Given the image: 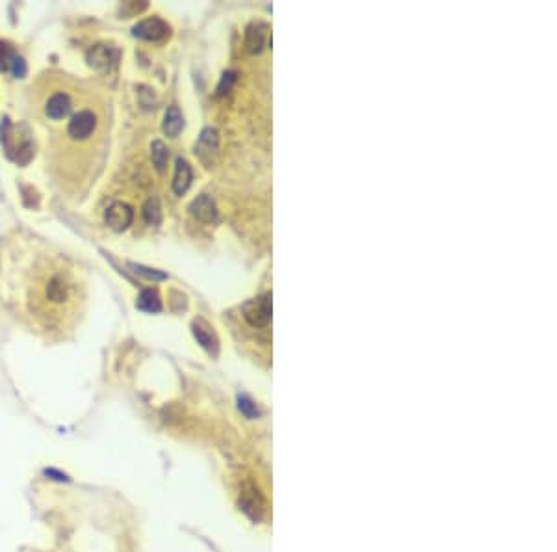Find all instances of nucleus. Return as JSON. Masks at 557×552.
Here are the masks:
<instances>
[{
    "label": "nucleus",
    "mask_w": 557,
    "mask_h": 552,
    "mask_svg": "<svg viewBox=\"0 0 557 552\" xmlns=\"http://www.w3.org/2000/svg\"><path fill=\"white\" fill-rule=\"evenodd\" d=\"M45 476H51L52 480H56V482H69V478L65 475H62L60 470H54V469H47L45 470Z\"/></svg>",
    "instance_id": "obj_22"
},
{
    "label": "nucleus",
    "mask_w": 557,
    "mask_h": 552,
    "mask_svg": "<svg viewBox=\"0 0 557 552\" xmlns=\"http://www.w3.org/2000/svg\"><path fill=\"white\" fill-rule=\"evenodd\" d=\"M71 99L67 93H54V95L49 99V103L45 106L47 116L51 119H62L71 112Z\"/></svg>",
    "instance_id": "obj_10"
},
{
    "label": "nucleus",
    "mask_w": 557,
    "mask_h": 552,
    "mask_svg": "<svg viewBox=\"0 0 557 552\" xmlns=\"http://www.w3.org/2000/svg\"><path fill=\"white\" fill-rule=\"evenodd\" d=\"M238 407H240V411L244 413L247 418H256L260 415V409L256 407L255 402H253L249 396H245V394H240V396H238Z\"/></svg>",
    "instance_id": "obj_17"
},
{
    "label": "nucleus",
    "mask_w": 557,
    "mask_h": 552,
    "mask_svg": "<svg viewBox=\"0 0 557 552\" xmlns=\"http://www.w3.org/2000/svg\"><path fill=\"white\" fill-rule=\"evenodd\" d=\"M143 219L147 225H158L162 221V206L156 197L145 201L143 205Z\"/></svg>",
    "instance_id": "obj_16"
},
{
    "label": "nucleus",
    "mask_w": 557,
    "mask_h": 552,
    "mask_svg": "<svg viewBox=\"0 0 557 552\" xmlns=\"http://www.w3.org/2000/svg\"><path fill=\"white\" fill-rule=\"evenodd\" d=\"M130 268H134L136 274H140V276H143L145 279H151V281H164V279H167V276L164 272L153 270V268L141 266V264H130Z\"/></svg>",
    "instance_id": "obj_18"
},
{
    "label": "nucleus",
    "mask_w": 557,
    "mask_h": 552,
    "mask_svg": "<svg viewBox=\"0 0 557 552\" xmlns=\"http://www.w3.org/2000/svg\"><path fill=\"white\" fill-rule=\"evenodd\" d=\"M193 173H192V166L188 164V160L184 158H177L175 162V177H173V192L175 195H182V193L188 192V188L192 184Z\"/></svg>",
    "instance_id": "obj_9"
},
{
    "label": "nucleus",
    "mask_w": 557,
    "mask_h": 552,
    "mask_svg": "<svg viewBox=\"0 0 557 552\" xmlns=\"http://www.w3.org/2000/svg\"><path fill=\"white\" fill-rule=\"evenodd\" d=\"M151 158H153L154 167L162 173V171L166 169L167 160H169V149L166 147L164 141L160 140L153 141V145H151Z\"/></svg>",
    "instance_id": "obj_14"
},
{
    "label": "nucleus",
    "mask_w": 557,
    "mask_h": 552,
    "mask_svg": "<svg viewBox=\"0 0 557 552\" xmlns=\"http://www.w3.org/2000/svg\"><path fill=\"white\" fill-rule=\"evenodd\" d=\"M245 320L253 328H264L271 320V294H264L256 300H251L244 305Z\"/></svg>",
    "instance_id": "obj_2"
},
{
    "label": "nucleus",
    "mask_w": 557,
    "mask_h": 552,
    "mask_svg": "<svg viewBox=\"0 0 557 552\" xmlns=\"http://www.w3.org/2000/svg\"><path fill=\"white\" fill-rule=\"evenodd\" d=\"M236 78H238L236 71H227V73H223L221 82H219V86H218V95H225V93H229V91L232 90L234 82H236Z\"/></svg>",
    "instance_id": "obj_19"
},
{
    "label": "nucleus",
    "mask_w": 557,
    "mask_h": 552,
    "mask_svg": "<svg viewBox=\"0 0 557 552\" xmlns=\"http://www.w3.org/2000/svg\"><path fill=\"white\" fill-rule=\"evenodd\" d=\"M192 331H193V337H195V341H197L201 346L205 348L206 352L216 353V350H218V339L214 337V333H212L210 328L206 326L205 322L203 320L193 322Z\"/></svg>",
    "instance_id": "obj_11"
},
{
    "label": "nucleus",
    "mask_w": 557,
    "mask_h": 552,
    "mask_svg": "<svg viewBox=\"0 0 557 552\" xmlns=\"http://www.w3.org/2000/svg\"><path fill=\"white\" fill-rule=\"evenodd\" d=\"M219 151V134L216 129H205L199 136L197 143H195V154H197L201 162H205L206 166H210L216 154Z\"/></svg>",
    "instance_id": "obj_5"
},
{
    "label": "nucleus",
    "mask_w": 557,
    "mask_h": 552,
    "mask_svg": "<svg viewBox=\"0 0 557 552\" xmlns=\"http://www.w3.org/2000/svg\"><path fill=\"white\" fill-rule=\"evenodd\" d=\"M190 212H192L193 218H197L199 221L203 224H216L218 221V208H216V203L212 200L210 195H199L195 200L192 201L190 205Z\"/></svg>",
    "instance_id": "obj_8"
},
{
    "label": "nucleus",
    "mask_w": 557,
    "mask_h": 552,
    "mask_svg": "<svg viewBox=\"0 0 557 552\" xmlns=\"http://www.w3.org/2000/svg\"><path fill=\"white\" fill-rule=\"evenodd\" d=\"M12 58H13L12 49L8 47V43H4V41L0 39V71L10 69V62H12Z\"/></svg>",
    "instance_id": "obj_20"
},
{
    "label": "nucleus",
    "mask_w": 557,
    "mask_h": 552,
    "mask_svg": "<svg viewBox=\"0 0 557 552\" xmlns=\"http://www.w3.org/2000/svg\"><path fill=\"white\" fill-rule=\"evenodd\" d=\"M136 307L140 309V311H145V313H160L162 311L160 296H158V292L154 289L141 290Z\"/></svg>",
    "instance_id": "obj_13"
},
{
    "label": "nucleus",
    "mask_w": 557,
    "mask_h": 552,
    "mask_svg": "<svg viewBox=\"0 0 557 552\" xmlns=\"http://www.w3.org/2000/svg\"><path fill=\"white\" fill-rule=\"evenodd\" d=\"M182 129H184V117L180 114V110L177 106H169L166 116H164V123H162L164 134L169 138H177Z\"/></svg>",
    "instance_id": "obj_12"
},
{
    "label": "nucleus",
    "mask_w": 557,
    "mask_h": 552,
    "mask_svg": "<svg viewBox=\"0 0 557 552\" xmlns=\"http://www.w3.org/2000/svg\"><path fill=\"white\" fill-rule=\"evenodd\" d=\"M268 32L269 26L262 21H256L251 23L245 30V49L251 54H260L264 51V47L268 43Z\"/></svg>",
    "instance_id": "obj_7"
},
{
    "label": "nucleus",
    "mask_w": 557,
    "mask_h": 552,
    "mask_svg": "<svg viewBox=\"0 0 557 552\" xmlns=\"http://www.w3.org/2000/svg\"><path fill=\"white\" fill-rule=\"evenodd\" d=\"M169 30L171 28L166 21L158 19V17H149V19H143L138 25H134L132 34H134V38L145 39V41H160L169 36Z\"/></svg>",
    "instance_id": "obj_3"
},
{
    "label": "nucleus",
    "mask_w": 557,
    "mask_h": 552,
    "mask_svg": "<svg viewBox=\"0 0 557 552\" xmlns=\"http://www.w3.org/2000/svg\"><path fill=\"white\" fill-rule=\"evenodd\" d=\"M88 64L99 73H110L114 71L119 64L121 58V51L114 45H106V43H99V45L91 47L88 51Z\"/></svg>",
    "instance_id": "obj_1"
},
{
    "label": "nucleus",
    "mask_w": 557,
    "mask_h": 552,
    "mask_svg": "<svg viewBox=\"0 0 557 552\" xmlns=\"http://www.w3.org/2000/svg\"><path fill=\"white\" fill-rule=\"evenodd\" d=\"M10 71L13 73V77H17V78L25 77L26 75L25 60L21 58V56H15V54H13L12 62H10Z\"/></svg>",
    "instance_id": "obj_21"
},
{
    "label": "nucleus",
    "mask_w": 557,
    "mask_h": 552,
    "mask_svg": "<svg viewBox=\"0 0 557 552\" xmlns=\"http://www.w3.org/2000/svg\"><path fill=\"white\" fill-rule=\"evenodd\" d=\"M97 127V117L93 112L90 110H82L78 112L75 116L71 117L69 127H67V132L73 140H86L88 136L95 130Z\"/></svg>",
    "instance_id": "obj_6"
},
{
    "label": "nucleus",
    "mask_w": 557,
    "mask_h": 552,
    "mask_svg": "<svg viewBox=\"0 0 557 552\" xmlns=\"http://www.w3.org/2000/svg\"><path fill=\"white\" fill-rule=\"evenodd\" d=\"M132 219H134V211L127 203H114V205L108 206V211L104 212V221H106V225L117 232L128 229V225L132 224Z\"/></svg>",
    "instance_id": "obj_4"
},
{
    "label": "nucleus",
    "mask_w": 557,
    "mask_h": 552,
    "mask_svg": "<svg viewBox=\"0 0 557 552\" xmlns=\"http://www.w3.org/2000/svg\"><path fill=\"white\" fill-rule=\"evenodd\" d=\"M47 298L51 302H65L67 300V285L62 277H52L49 285H47Z\"/></svg>",
    "instance_id": "obj_15"
}]
</instances>
